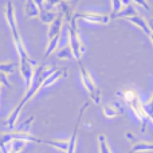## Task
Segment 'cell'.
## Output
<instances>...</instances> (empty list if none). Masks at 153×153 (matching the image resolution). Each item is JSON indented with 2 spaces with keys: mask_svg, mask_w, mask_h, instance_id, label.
<instances>
[{
  "mask_svg": "<svg viewBox=\"0 0 153 153\" xmlns=\"http://www.w3.org/2000/svg\"><path fill=\"white\" fill-rule=\"evenodd\" d=\"M54 71H55V70L51 69V67H46L45 65H38L36 70H35L34 79H32V82H31V85H30L28 89H26V94H24V97L22 98V101L19 102V105L13 109L12 113L8 116L7 120H5V126H7L10 130H13L20 111L23 110V108L27 105V102H28V101L31 100V98L34 97L40 89H42V85H43V82H45V79L47 78V76H50Z\"/></svg>",
  "mask_w": 153,
  "mask_h": 153,
  "instance_id": "1",
  "label": "cell"
},
{
  "mask_svg": "<svg viewBox=\"0 0 153 153\" xmlns=\"http://www.w3.org/2000/svg\"><path fill=\"white\" fill-rule=\"evenodd\" d=\"M32 121H34V117H30L23 124H20V126H19L18 129L0 133V151H3L8 144H11L15 140H22V141H26V143L30 141V143L42 144V138H38V137H35V136L30 134V128H31Z\"/></svg>",
  "mask_w": 153,
  "mask_h": 153,
  "instance_id": "2",
  "label": "cell"
},
{
  "mask_svg": "<svg viewBox=\"0 0 153 153\" xmlns=\"http://www.w3.org/2000/svg\"><path fill=\"white\" fill-rule=\"evenodd\" d=\"M117 95L132 109V111L136 114V117L143 122V129H141V132L144 133L146 129V125H148V122H149V117H148V114H146L144 103L141 102L137 91H136L134 89H132V87H124L122 90H120V91L117 93Z\"/></svg>",
  "mask_w": 153,
  "mask_h": 153,
  "instance_id": "3",
  "label": "cell"
},
{
  "mask_svg": "<svg viewBox=\"0 0 153 153\" xmlns=\"http://www.w3.org/2000/svg\"><path fill=\"white\" fill-rule=\"evenodd\" d=\"M67 28V36H69V47L73 53V56L76 59V62L82 61V55L85 54V46L82 43L81 38H79V32L76 30V18L75 13L73 16V19L66 23Z\"/></svg>",
  "mask_w": 153,
  "mask_h": 153,
  "instance_id": "4",
  "label": "cell"
},
{
  "mask_svg": "<svg viewBox=\"0 0 153 153\" xmlns=\"http://www.w3.org/2000/svg\"><path fill=\"white\" fill-rule=\"evenodd\" d=\"M78 65H79V71H81L82 83H83L85 89H86L87 93H89L90 100H91L95 105H100V103H101V91H100V89H98L97 83L94 82L91 74H90V73L86 70V67L83 66L82 61L78 62Z\"/></svg>",
  "mask_w": 153,
  "mask_h": 153,
  "instance_id": "5",
  "label": "cell"
},
{
  "mask_svg": "<svg viewBox=\"0 0 153 153\" xmlns=\"http://www.w3.org/2000/svg\"><path fill=\"white\" fill-rule=\"evenodd\" d=\"M126 138L132 143V149L128 153H138V152H153V144L152 143H146V141H141L133 134L132 132L128 130L125 133Z\"/></svg>",
  "mask_w": 153,
  "mask_h": 153,
  "instance_id": "6",
  "label": "cell"
},
{
  "mask_svg": "<svg viewBox=\"0 0 153 153\" xmlns=\"http://www.w3.org/2000/svg\"><path fill=\"white\" fill-rule=\"evenodd\" d=\"M76 19H82L85 22L94 24H108L110 22V15L108 13H98V12H82L75 13Z\"/></svg>",
  "mask_w": 153,
  "mask_h": 153,
  "instance_id": "7",
  "label": "cell"
},
{
  "mask_svg": "<svg viewBox=\"0 0 153 153\" xmlns=\"http://www.w3.org/2000/svg\"><path fill=\"white\" fill-rule=\"evenodd\" d=\"M89 105H90L89 102H85L83 106L81 108V110H79V114H78V118H76V124H75V126H74V130H73L71 136H70V138H69V148H67V152L66 153H75L76 136H78V130H79V125H81V120H82V117H83L85 110H86V108Z\"/></svg>",
  "mask_w": 153,
  "mask_h": 153,
  "instance_id": "8",
  "label": "cell"
},
{
  "mask_svg": "<svg viewBox=\"0 0 153 153\" xmlns=\"http://www.w3.org/2000/svg\"><path fill=\"white\" fill-rule=\"evenodd\" d=\"M4 15H5V19H7V22H8V26H10V28H11V32H12V36L19 35L18 22H16L15 8H13V3L12 1H7V3H5Z\"/></svg>",
  "mask_w": 153,
  "mask_h": 153,
  "instance_id": "9",
  "label": "cell"
},
{
  "mask_svg": "<svg viewBox=\"0 0 153 153\" xmlns=\"http://www.w3.org/2000/svg\"><path fill=\"white\" fill-rule=\"evenodd\" d=\"M63 23H65V18L58 12V16L55 18V20H54L53 23L50 24V27H48V32H47V39L48 40H51L53 38L61 35L62 30H63Z\"/></svg>",
  "mask_w": 153,
  "mask_h": 153,
  "instance_id": "10",
  "label": "cell"
},
{
  "mask_svg": "<svg viewBox=\"0 0 153 153\" xmlns=\"http://www.w3.org/2000/svg\"><path fill=\"white\" fill-rule=\"evenodd\" d=\"M136 15H140V13H138L137 8L134 7V3L125 0L124 8H122L121 12L117 15V18H121V19H125V20H126L128 18H132V16H136Z\"/></svg>",
  "mask_w": 153,
  "mask_h": 153,
  "instance_id": "11",
  "label": "cell"
},
{
  "mask_svg": "<svg viewBox=\"0 0 153 153\" xmlns=\"http://www.w3.org/2000/svg\"><path fill=\"white\" fill-rule=\"evenodd\" d=\"M66 76H67V73H66V70L65 69L55 70V71H54L50 76H47V78L45 79V82H43V85H42V89H46V87L51 86V85H54L55 82L61 81V79L66 78Z\"/></svg>",
  "mask_w": 153,
  "mask_h": 153,
  "instance_id": "12",
  "label": "cell"
},
{
  "mask_svg": "<svg viewBox=\"0 0 153 153\" xmlns=\"http://www.w3.org/2000/svg\"><path fill=\"white\" fill-rule=\"evenodd\" d=\"M39 13H40V8L38 1L35 0H28L26 1V7H24V15L27 18H39Z\"/></svg>",
  "mask_w": 153,
  "mask_h": 153,
  "instance_id": "13",
  "label": "cell"
},
{
  "mask_svg": "<svg viewBox=\"0 0 153 153\" xmlns=\"http://www.w3.org/2000/svg\"><path fill=\"white\" fill-rule=\"evenodd\" d=\"M102 113L106 118H116L120 116V113H122V109L117 103H109L102 106Z\"/></svg>",
  "mask_w": 153,
  "mask_h": 153,
  "instance_id": "14",
  "label": "cell"
},
{
  "mask_svg": "<svg viewBox=\"0 0 153 153\" xmlns=\"http://www.w3.org/2000/svg\"><path fill=\"white\" fill-rule=\"evenodd\" d=\"M42 144H46L48 146H53L55 149H59V151L67 152V148H69V140H51V138H42Z\"/></svg>",
  "mask_w": 153,
  "mask_h": 153,
  "instance_id": "15",
  "label": "cell"
},
{
  "mask_svg": "<svg viewBox=\"0 0 153 153\" xmlns=\"http://www.w3.org/2000/svg\"><path fill=\"white\" fill-rule=\"evenodd\" d=\"M126 20H128V22H130V23H133V24H136V26H137L138 28H141V30H143V31L149 36L151 31H149L148 22H146L141 15H136V16H132V18H128Z\"/></svg>",
  "mask_w": 153,
  "mask_h": 153,
  "instance_id": "16",
  "label": "cell"
},
{
  "mask_svg": "<svg viewBox=\"0 0 153 153\" xmlns=\"http://www.w3.org/2000/svg\"><path fill=\"white\" fill-rule=\"evenodd\" d=\"M24 146H26V141L15 140L11 144H8L1 152L3 153H20V152H23Z\"/></svg>",
  "mask_w": 153,
  "mask_h": 153,
  "instance_id": "17",
  "label": "cell"
},
{
  "mask_svg": "<svg viewBox=\"0 0 153 153\" xmlns=\"http://www.w3.org/2000/svg\"><path fill=\"white\" fill-rule=\"evenodd\" d=\"M40 8V7H39ZM58 16V13L55 12V10L53 11H47V10H42L40 8V13H39V19L42 23H48L51 24L54 20H55V18Z\"/></svg>",
  "mask_w": 153,
  "mask_h": 153,
  "instance_id": "18",
  "label": "cell"
},
{
  "mask_svg": "<svg viewBox=\"0 0 153 153\" xmlns=\"http://www.w3.org/2000/svg\"><path fill=\"white\" fill-rule=\"evenodd\" d=\"M59 40H61V35L53 38L51 40H48V45H47V48H46V53H45V55H43V61H45V59H47L50 55L55 54V50H56V47H58V45H59Z\"/></svg>",
  "mask_w": 153,
  "mask_h": 153,
  "instance_id": "19",
  "label": "cell"
},
{
  "mask_svg": "<svg viewBox=\"0 0 153 153\" xmlns=\"http://www.w3.org/2000/svg\"><path fill=\"white\" fill-rule=\"evenodd\" d=\"M18 67H19V62H3V63H0V73H3L5 75L13 74Z\"/></svg>",
  "mask_w": 153,
  "mask_h": 153,
  "instance_id": "20",
  "label": "cell"
},
{
  "mask_svg": "<svg viewBox=\"0 0 153 153\" xmlns=\"http://www.w3.org/2000/svg\"><path fill=\"white\" fill-rule=\"evenodd\" d=\"M98 149H100V153H111L110 151V146L108 144V140H106V136L105 134H98Z\"/></svg>",
  "mask_w": 153,
  "mask_h": 153,
  "instance_id": "21",
  "label": "cell"
},
{
  "mask_svg": "<svg viewBox=\"0 0 153 153\" xmlns=\"http://www.w3.org/2000/svg\"><path fill=\"white\" fill-rule=\"evenodd\" d=\"M122 8H124V1H121V0H111V13H110V19H116L117 15L121 12Z\"/></svg>",
  "mask_w": 153,
  "mask_h": 153,
  "instance_id": "22",
  "label": "cell"
},
{
  "mask_svg": "<svg viewBox=\"0 0 153 153\" xmlns=\"http://www.w3.org/2000/svg\"><path fill=\"white\" fill-rule=\"evenodd\" d=\"M55 56L58 59H70V58H74L73 56V53L71 50H70L69 46H65L63 48H61V50H58L55 53Z\"/></svg>",
  "mask_w": 153,
  "mask_h": 153,
  "instance_id": "23",
  "label": "cell"
},
{
  "mask_svg": "<svg viewBox=\"0 0 153 153\" xmlns=\"http://www.w3.org/2000/svg\"><path fill=\"white\" fill-rule=\"evenodd\" d=\"M144 108H145L146 114H152V113H153V95H152L151 101H149V103H146V105H144Z\"/></svg>",
  "mask_w": 153,
  "mask_h": 153,
  "instance_id": "24",
  "label": "cell"
},
{
  "mask_svg": "<svg viewBox=\"0 0 153 153\" xmlns=\"http://www.w3.org/2000/svg\"><path fill=\"white\" fill-rule=\"evenodd\" d=\"M148 26H149V31H151V34H149V38H151V40H152V43H153V18L148 22Z\"/></svg>",
  "mask_w": 153,
  "mask_h": 153,
  "instance_id": "25",
  "label": "cell"
},
{
  "mask_svg": "<svg viewBox=\"0 0 153 153\" xmlns=\"http://www.w3.org/2000/svg\"><path fill=\"white\" fill-rule=\"evenodd\" d=\"M134 3V5H143V8H145L146 11H151V8H149V5L146 4L145 1H143V0H141V1H133Z\"/></svg>",
  "mask_w": 153,
  "mask_h": 153,
  "instance_id": "26",
  "label": "cell"
},
{
  "mask_svg": "<svg viewBox=\"0 0 153 153\" xmlns=\"http://www.w3.org/2000/svg\"><path fill=\"white\" fill-rule=\"evenodd\" d=\"M0 91H1V83H0Z\"/></svg>",
  "mask_w": 153,
  "mask_h": 153,
  "instance_id": "27",
  "label": "cell"
}]
</instances>
